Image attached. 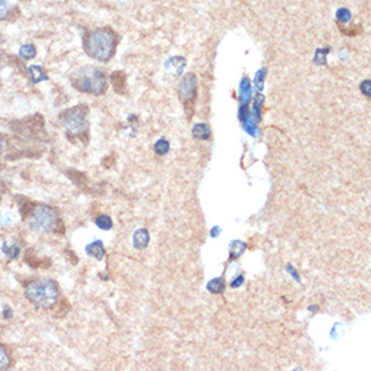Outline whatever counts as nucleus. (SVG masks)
Here are the masks:
<instances>
[{
	"mask_svg": "<svg viewBox=\"0 0 371 371\" xmlns=\"http://www.w3.org/2000/svg\"><path fill=\"white\" fill-rule=\"evenodd\" d=\"M116 34L108 27H102L88 33L84 41V49L87 54L92 58L103 62L112 58L116 51Z\"/></svg>",
	"mask_w": 371,
	"mask_h": 371,
	"instance_id": "nucleus-1",
	"label": "nucleus"
},
{
	"mask_svg": "<svg viewBox=\"0 0 371 371\" xmlns=\"http://www.w3.org/2000/svg\"><path fill=\"white\" fill-rule=\"evenodd\" d=\"M72 83L76 89L92 95H102L107 89L106 74L97 68L92 66H84L77 70L73 74Z\"/></svg>",
	"mask_w": 371,
	"mask_h": 371,
	"instance_id": "nucleus-2",
	"label": "nucleus"
},
{
	"mask_svg": "<svg viewBox=\"0 0 371 371\" xmlns=\"http://www.w3.org/2000/svg\"><path fill=\"white\" fill-rule=\"evenodd\" d=\"M26 297L38 308L49 309L55 305L58 299V289L50 280H36L26 289Z\"/></svg>",
	"mask_w": 371,
	"mask_h": 371,
	"instance_id": "nucleus-3",
	"label": "nucleus"
},
{
	"mask_svg": "<svg viewBox=\"0 0 371 371\" xmlns=\"http://www.w3.org/2000/svg\"><path fill=\"white\" fill-rule=\"evenodd\" d=\"M30 227L40 232L55 231L57 227H62L57 212L49 205H36L29 213Z\"/></svg>",
	"mask_w": 371,
	"mask_h": 371,
	"instance_id": "nucleus-4",
	"label": "nucleus"
},
{
	"mask_svg": "<svg viewBox=\"0 0 371 371\" xmlns=\"http://www.w3.org/2000/svg\"><path fill=\"white\" fill-rule=\"evenodd\" d=\"M88 107L77 106L66 109L61 113L60 120L61 124L65 127L69 135L74 136H83L88 131V120H87Z\"/></svg>",
	"mask_w": 371,
	"mask_h": 371,
	"instance_id": "nucleus-5",
	"label": "nucleus"
},
{
	"mask_svg": "<svg viewBox=\"0 0 371 371\" xmlns=\"http://www.w3.org/2000/svg\"><path fill=\"white\" fill-rule=\"evenodd\" d=\"M197 93V77L193 73H188L184 76V79L180 83L179 87V96L180 100L182 102L185 107L188 116L192 115L193 106H194V100H196Z\"/></svg>",
	"mask_w": 371,
	"mask_h": 371,
	"instance_id": "nucleus-6",
	"label": "nucleus"
},
{
	"mask_svg": "<svg viewBox=\"0 0 371 371\" xmlns=\"http://www.w3.org/2000/svg\"><path fill=\"white\" fill-rule=\"evenodd\" d=\"M132 242H134V247L136 248V250H143V248H146L150 242L149 231L146 228L136 229L134 233V238H132Z\"/></svg>",
	"mask_w": 371,
	"mask_h": 371,
	"instance_id": "nucleus-7",
	"label": "nucleus"
},
{
	"mask_svg": "<svg viewBox=\"0 0 371 371\" xmlns=\"http://www.w3.org/2000/svg\"><path fill=\"white\" fill-rule=\"evenodd\" d=\"M85 251H87L89 257H93V258L99 259V261L106 257V248H104V244L100 240H95V242L88 244L87 247H85Z\"/></svg>",
	"mask_w": 371,
	"mask_h": 371,
	"instance_id": "nucleus-8",
	"label": "nucleus"
},
{
	"mask_svg": "<svg viewBox=\"0 0 371 371\" xmlns=\"http://www.w3.org/2000/svg\"><path fill=\"white\" fill-rule=\"evenodd\" d=\"M193 138L199 139V141H208L211 138V130H209V126L205 123H197L193 126L192 130Z\"/></svg>",
	"mask_w": 371,
	"mask_h": 371,
	"instance_id": "nucleus-9",
	"label": "nucleus"
},
{
	"mask_svg": "<svg viewBox=\"0 0 371 371\" xmlns=\"http://www.w3.org/2000/svg\"><path fill=\"white\" fill-rule=\"evenodd\" d=\"M207 290L209 293H213V295H222L226 290V281L223 277H219V278H213L207 284Z\"/></svg>",
	"mask_w": 371,
	"mask_h": 371,
	"instance_id": "nucleus-10",
	"label": "nucleus"
},
{
	"mask_svg": "<svg viewBox=\"0 0 371 371\" xmlns=\"http://www.w3.org/2000/svg\"><path fill=\"white\" fill-rule=\"evenodd\" d=\"M247 248V244L242 242V240H233L229 244V261L239 258L240 255L243 254Z\"/></svg>",
	"mask_w": 371,
	"mask_h": 371,
	"instance_id": "nucleus-11",
	"label": "nucleus"
},
{
	"mask_svg": "<svg viewBox=\"0 0 371 371\" xmlns=\"http://www.w3.org/2000/svg\"><path fill=\"white\" fill-rule=\"evenodd\" d=\"M111 83H112V87L115 88V91L119 92V93H124V89H126V74L123 72L112 73Z\"/></svg>",
	"mask_w": 371,
	"mask_h": 371,
	"instance_id": "nucleus-12",
	"label": "nucleus"
},
{
	"mask_svg": "<svg viewBox=\"0 0 371 371\" xmlns=\"http://www.w3.org/2000/svg\"><path fill=\"white\" fill-rule=\"evenodd\" d=\"M29 72H30V76H31V81H33V83H41V81L48 80L46 73L44 72V69H42L41 66L31 65L29 68Z\"/></svg>",
	"mask_w": 371,
	"mask_h": 371,
	"instance_id": "nucleus-13",
	"label": "nucleus"
},
{
	"mask_svg": "<svg viewBox=\"0 0 371 371\" xmlns=\"http://www.w3.org/2000/svg\"><path fill=\"white\" fill-rule=\"evenodd\" d=\"M19 54H21V57H23L25 60L34 58L36 54L35 46L31 44L23 45V46H21V49H19Z\"/></svg>",
	"mask_w": 371,
	"mask_h": 371,
	"instance_id": "nucleus-14",
	"label": "nucleus"
},
{
	"mask_svg": "<svg viewBox=\"0 0 371 371\" xmlns=\"http://www.w3.org/2000/svg\"><path fill=\"white\" fill-rule=\"evenodd\" d=\"M95 223H96V226H97L99 228L106 229V231H107V229L112 228V224H113L112 219L109 218V216H107V215L97 216V218H96V220H95Z\"/></svg>",
	"mask_w": 371,
	"mask_h": 371,
	"instance_id": "nucleus-15",
	"label": "nucleus"
},
{
	"mask_svg": "<svg viewBox=\"0 0 371 371\" xmlns=\"http://www.w3.org/2000/svg\"><path fill=\"white\" fill-rule=\"evenodd\" d=\"M169 150H170V143H169L166 139H160V141L154 145V151H155L158 155L168 154Z\"/></svg>",
	"mask_w": 371,
	"mask_h": 371,
	"instance_id": "nucleus-16",
	"label": "nucleus"
},
{
	"mask_svg": "<svg viewBox=\"0 0 371 371\" xmlns=\"http://www.w3.org/2000/svg\"><path fill=\"white\" fill-rule=\"evenodd\" d=\"M3 252L7 255L8 258L15 259L19 257V247L18 246H15V244H8V243H3Z\"/></svg>",
	"mask_w": 371,
	"mask_h": 371,
	"instance_id": "nucleus-17",
	"label": "nucleus"
},
{
	"mask_svg": "<svg viewBox=\"0 0 371 371\" xmlns=\"http://www.w3.org/2000/svg\"><path fill=\"white\" fill-rule=\"evenodd\" d=\"M10 364V358L3 347L0 346V370H6Z\"/></svg>",
	"mask_w": 371,
	"mask_h": 371,
	"instance_id": "nucleus-18",
	"label": "nucleus"
},
{
	"mask_svg": "<svg viewBox=\"0 0 371 371\" xmlns=\"http://www.w3.org/2000/svg\"><path fill=\"white\" fill-rule=\"evenodd\" d=\"M8 12H10V8H8V4L6 0H0V21L7 18Z\"/></svg>",
	"mask_w": 371,
	"mask_h": 371,
	"instance_id": "nucleus-19",
	"label": "nucleus"
},
{
	"mask_svg": "<svg viewBox=\"0 0 371 371\" xmlns=\"http://www.w3.org/2000/svg\"><path fill=\"white\" fill-rule=\"evenodd\" d=\"M349 19H351V14L348 12V10H339L338 11V21L339 23H343V22H348Z\"/></svg>",
	"mask_w": 371,
	"mask_h": 371,
	"instance_id": "nucleus-20",
	"label": "nucleus"
},
{
	"mask_svg": "<svg viewBox=\"0 0 371 371\" xmlns=\"http://www.w3.org/2000/svg\"><path fill=\"white\" fill-rule=\"evenodd\" d=\"M370 84H371L370 80H364L363 83H362V85H360V89H362V92H363V95L367 96V97H370V95H371Z\"/></svg>",
	"mask_w": 371,
	"mask_h": 371,
	"instance_id": "nucleus-21",
	"label": "nucleus"
},
{
	"mask_svg": "<svg viewBox=\"0 0 371 371\" xmlns=\"http://www.w3.org/2000/svg\"><path fill=\"white\" fill-rule=\"evenodd\" d=\"M244 282V276H239L238 278H235V280L231 282V287H233V289H237V287L242 286Z\"/></svg>",
	"mask_w": 371,
	"mask_h": 371,
	"instance_id": "nucleus-22",
	"label": "nucleus"
},
{
	"mask_svg": "<svg viewBox=\"0 0 371 371\" xmlns=\"http://www.w3.org/2000/svg\"><path fill=\"white\" fill-rule=\"evenodd\" d=\"M287 267H289V273H290V274H291V276L295 277V278H296V281H300V277H299V274L296 273V270H295V267H293V266H290V265L287 266Z\"/></svg>",
	"mask_w": 371,
	"mask_h": 371,
	"instance_id": "nucleus-23",
	"label": "nucleus"
},
{
	"mask_svg": "<svg viewBox=\"0 0 371 371\" xmlns=\"http://www.w3.org/2000/svg\"><path fill=\"white\" fill-rule=\"evenodd\" d=\"M10 316H12V310L10 309V308H7V306H6V308H4V317H7V319H8Z\"/></svg>",
	"mask_w": 371,
	"mask_h": 371,
	"instance_id": "nucleus-24",
	"label": "nucleus"
},
{
	"mask_svg": "<svg viewBox=\"0 0 371 371\" xmlns=\"http://www.w3.org/2000/svg\"><path fill=\"white\" fill-rule=\"evenodd\" d=\"M219 233H220V228H218V229L213 228V229H212V231H211L212 238H216V237H218V235H219Z\"/></svg>",
	"mask_w": 371,
	"mask_h": 371,
	"instance_id": "nucleus-25",
	"label": "nucleus"
},
{
	"mask_svg": "<svg viewBox=\"0 0 371 371\" xmlns=\"http://www.w3.org/2000/svg\"><path fill=\"white\" fill-rule=\"evenodd\" d=\"M2 147H3V145H2V139H0V153H2Z\"/></svg>",
	"mask_w": 371,
	"mask_h": 371,
	"instance_id": "nucleus-26",
	"label": "nucleus"
}]
</instances>
